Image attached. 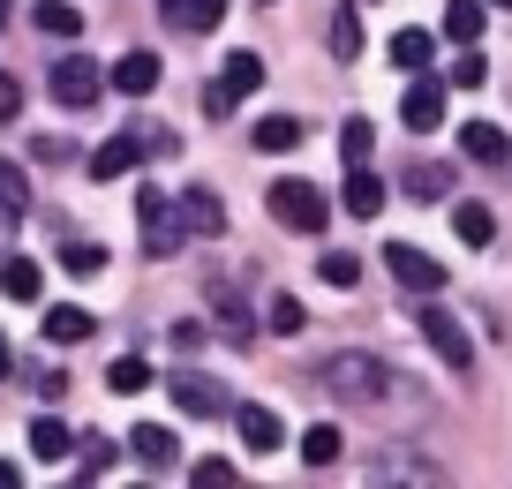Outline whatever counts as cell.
<instances>
[{
    "label": "cell",
    "instance_id": "obj_1",
    "mask_svg": "<svg viewBox=\"0 0 512 489\" xmlns=\"http://www.w3.org/2000/svg\"><path fill=\"white\" fill-rule=\"evenodd\" d=\"M317 384H324L332 399H354V407H384V399H400V377H392V369H384L377 354H362V347L324 354Z\"/></svg>",
    "mask_w": 512,
    "mask_h": 489
},
{
    "label": "cell",
    "instance_id": "obj_2",
    "mask_svg": "<svg viewBox=\"0 0 512 489\" xmlns=\"http://www.w3.org/2000/svg\"><path fill=\"white\" fill-rule=\"evenodd\" d=\"M264 211H272L287 234H324V226H332V196H324L317 181H302V174H279L272 189H264Z\"/></svg>",
    "mask_w": 512,
    "mask_h": 489
},
{
    "label": "cell",
    "instance_id": "obj_3",
    "mask_svg": "<svg viewBox=\"0 0 512 489\" xmlns=\"http://www.w3.org/2000/svg\"><path fill=\"white\" fill-rule=\"evenodd\" d=\"M136 226H144V256H174L189 241V219H181V196H166L159 181L136 189Z\"/></svg>",
    "mask_w": 512,
    "mask_h": 489
},
{
    "label": "cell",
    "instance_id": "obj_4",
    "mask_svg": "<svg viewBox=\"0 0 512 489\" xmlns=\"http://www.w3.org/2000/svg\"><path fill=\"white\" fill-rule=\"evenodd\" d=\"M249 91H264V61H256V53H226L219 83H211V98H204V113H211V121H226Z\"/></svg>",
    "mask_w": 512,
    "mask_h": 489
},
{
    "label": "cell",
    "instance_id": "obj_5",
    "mask_svg": "<svg viewBox=\"0 0 512 489\" xmlns=\"http://www.w3.org/2000/svg\"><path fill=\"white\" fill-rule=\"evenodd\" d=\"M384 271H392V279L407 286V294H445V264H437V256H422L415 241H384Z\"/></svg>",
    "mask_w": 512,
    "mask_h": 489
},
{
    "label": "cell",
    "instance_id": "obj_6",
    "mask_svg": "<svg viewBox=\"0 0 512 489\" xmlns=\"http://www.w3.org/2000/svg\"><path fill=\"white\" fill-rule=\"evenodd\" d=\"M53 98H61L68 113H83V106H98L106 98V68L91 61V53H68L61 68H53Z\"/></svg>",
    "mask_w": 512,
    "mask_h": 489
},
{
    "label": "cell",
    "instance_id": "obj_7",
    "mask_svg": "<svg viewBox=\"0 0 512 489\" xmlns=\"http://www.w3.org/2000/svg\"><path fill=\"white\" fill-rule=\"evenodd\" d=\"M422 339H430V347L445 354V369H475V339H467V324H460V316L422 309Z\"/></svg>",
    "mask_w": 512,
    "mask_h": 489
},
{
    "label": "cell",
    "instance_id": "obj_8",
    "mask_svg": "<svg viewBox=\"0 0 512 489\" xmlns=\"http://www.w3.org/2000/svg\"><path fill=\"white\" fill-rule=\"evenodd\" d=\"M128 452H136V467L166 474V467H174V459H181V437H174V429H166V422H136V429H128Z\"/></svg>",
    "mask_w": 512,
    "mask_h": 489
},
{
    "label": "cell",
    "instance_id": "obj_9",
    "mask_svg": "<svg viewBox=\"0 0 512 489\" xmlns=\"http://www.w3.org/2000/svg\"><path fill=\"white\" fill-rule=\"evenodd\" d=\"M106 83H113L121 98H151V91H159V53H144V46H136V53H121Z\"/></svg>",
    "mask_w": 512,
    "mask_h": 489
},
{
    "label": "cell",
    "instance_id": "obj_10",
    "mask_svg": "<svg viewBox=\"0 0 512 489\" xmlns=\"http://www.w3.org/2000/svg\"><path fill=\"white\" fill-rule=\"evenodd\" d=\"M181 219H189L196 241H219V234H226V204L204 189V181H196V189H181Z\"/></svg>",
    "mask_w": 512,
    "mask_h": 489
},
{
    "label": "cell",
    "instance_id": "obj_11",
    "mask_svg": "<svg viewBox=\"0 0 512 489\" xmlns=\"http://www.w3.org/2000/svg\"><path fill=\"white\" fill-rule=\"evenodd\" d=\"M166 399H174L181 414H196V422H204V414H226V392L211 377H166Z\"/></svg>",
    "mask_w": 512,
    "mask_h": 489
},
{
    "label": "cell",
    "instance_id": "obj_12",
    "mask_svg": "<svg viewBox=\"0 0 512 489\" xmlns=\"http://www.w3.org/2000/svg\"><path fill=\"white\" fill-rule=\"evenodd\" d=\"M83 166H91V181H128L136 166H144V151H136V136H113V143H98Z\"/></svg>",
    "mask_w": 512,
    "mask_h": 489
},
{
    "label": "cell",
    "instance_id": "obj_13",
    "mask_svg": "<svg viewBox=\"0 0 512 489\" xmlns=\"http://www.w3.org/2000/svg\"><path fill=\"white\" fill-rule=\"evenodd\" d=\"M400 121H407V128H415V136H430V128H437V121H445V83H430V76H422V83H415V91H407V98H400Z\"/></svg>",
    "mask_w": 512,
    "mask_h": 489
},
{
    "label": "cell",
    "instance_id": "obj_14",
    "mask_svg": "<svg viewBox=\"0 0 512 489\" xmlns=\"http://www.w3.org/2000/svg\"><path fill=\"white\" fill-rule=\"evenodd\" d=\"M234 429H241V444H249V452H279V437H287V422H279L272 407H234Z\"/></svg>",
    "mask_w": 512,
    "mask_h": 489
},
{
    "label": "cell",
    "instance_id": "obj_15",
    "mask_svg": "<svg viewBox=\"0 0 512 489\" xmlns=\"http://www.w3.org/2000/svg\"><path fill=\"white\" fill-rule=\"evenodd\" d=\"M460 151L475 158V166H505V158H512V136H505L497 121H467V128H460Z\"/></svg>",
    "mask_w": 512,
    "mask_h": 489
},
{
    "label": "cell",
    "instance_id": "obj_16",
    "mask_svg": "<svg viewBox=\"0 0 512 489\" xmlns=\"http://www.w3.org/2000/svg\"><path fill=\"white\" fill-rule=\"evenodd\" d=\"M91 332H98L91 309H76V301H53V309H46V339H53V347H83Z\"/></svg>",
    "mask_w": 512,
    "mask_h": 489
},
{
    "label": "cell",
    "instance_id": "obj_17",
    "mask_svg": "<svg viewBox=\"0 0 512 489\" xmlns=\"http://www.w3.org/2000/svg\"><path fill=\"white\" fill-rule=\"evenodd\" d=\"M430 61H437V38H430V31H415V23H407V31H392V68L422 76Z\"/></svg>",
    "mask_w": 512,
    "mask_h": 489
},
{
    "label": "cell",
    "instance_id": "obj_18",
    "mask_svg": "<svg viewBox=\"0 0 512 489\" xmlns=\"http://www.w3.org/2000/svg\"><path fill=\"white\" fill-rule=\"evenodd\" d=\"M452 234H460L467 249H490L497 241V211L490 204H452Z\"/></svg>",
    "mask_w": 512,
    "mask_h": 489
},
{
    "label": "cell",
    "instance_id": "obj_19",
    "mask_svg": "<svg viewBox=\"0 0 512 489\" xmlns=\"http://www.w3.org/2000/svg\"><path fill=\"white\" fill-rule=\"evenodd\" d=\"M384 211V181L369 166H347V219H377Z\"/></svg>",
    "mask_w": 512,
    "mask_h": 489
},
{
    "label": "cell",
    "instance_id": "obj_20",
    "mask_svg": "<svg viewBox=\"0 0 512 489\" xmlns=\"http://www.w3.org/2000/svg\"><path fill=\"white\" fill-rule=\"evenodd\" d=\"M0 294L8 301H38L46 294V271H38L31 256H8V264H0Z\"/></svg>",
    "mask_w": 512,
    "mask_h": 489
},
{
    "label": "cell",
    "instance_id": "obj_21",
    "mask_svg": "<svg viewBox=\"0 0 512 489\" xmlns=\"http://www.w3.org/2000/svg\"><path fill=\"white\" fill-rule=\"evenodd\" d=\"M407 196H415V204H437V196H452V166H437V158L407 166Z\"/></svg>",
    "mask_w": 512,
    "mask_h": 489
},
{
    "label": "cell",
    "instance_id": "obj_22",
    "mask_svg": "<svg viewBox=\"0 0 512 489\" xmlns=\"http://www.w3.org/2000/svg\"><path fill=\"white\" fill-rule=\"evenodd\" d=\"M339 452H347V437H339V422H309V429H302V459H309V467H332Z\"/></svg>",
    "mask_w": 512,
    "mask_h": 489
},
{
    "label": "cell",
    "instance_id": "obj_23",
    "mask_svg": "<svg viewBox=\"0 0 512 489\" xmlns=\"http://www.w3.org/2000/svg\"><path fill=\"white\" fill-rule=\"evenodd\" d=\"M211 309H219L226 339H249V301H241V294H234L226 279H211Z\"/></svg>",
    "mask_w": 512,
    "mask_h": 489
},
{
    "label": "cell",
    "instance_id": "obj_24",
    "mask_svg": "<svg viewBox=\"0 0 512 489\" xmlns=\"http://www.w3.org/2000/svg\"><path fill=\"white\" fill-rule=\"evenodd\" d=\"M31 23H38V38H76V31H83V16L68 8V0H38Z\"/></svg>",
    "mask_w": 512,
    "mask_h": 489
},
{
    "label": "cell",
    "instance_id": "obj_25",
    "mask_svg": "<svg viewBox=\"0 0 512 489\" xmlns=\"http://www.w3.org/2000/svg\"><path fill=\"white\" fill-rule=\"evenodd\" d=\"M482 8H490V0H445V38L475 46V38H482Z\"/></svg>",
    "mask_w": 512,
    "mask_h": 489
},
{
    "label": "cell",
    "instance_id": "obj_26",
    "mask_svg": "<svg viewBox=\"0 0 512 489\" xmlns=\"http://www.w3.org/2000/svg\"><path fill=\"white\" fill-rule=\"evenodd\" d=\"M0 219H31V174L0 166Z\"/></svg>",
    "mask_w": 512,
    "mask_h": 489
},
{
    "label": "cell",
    "instance_id": "obj_27",
    "mask_svg": "<svg viewBox=\"0 0 512 489\" xmlns=\"http://www.w3.org/2000/svg\"><path fill=\"white\" fill-rule=\"evenodd\" d=\"M294 143H302V121H294V113H264V121H256V151H294Z\"/></svg>",
    "mask_w": 512,
    "mask_h": 489
},
{
    "label": "cell",
    "instance_id": "obj_28",
    "mask_svg": "<svg viewBox=\"0 0 512 489\" xmlns=\"http://www.w3.org/2000/svg\"><path fill=\"white\" fill-rule=\"evenodd\" d=\"M68 444H76V437H68V422H53V414H38V422H31V452L38 459H68Z\"/></svg>",
    "mask_w": 512,
    "mask_h": 489
},
{
    "label": "cell",
    "instance_id": "obj_29",
    "mask_svg": "<svg viewBox=\"0 0 512 489\" xmlns=\"http://www.w3.org/2000/svg\"><path fill=\"white\" fill-rule=\"evenodd\" d=\"M106 384H113V392H144V384H151V362H144V354H121V362L106 369Z\"/></svg>",
    "mask_w": 512,
    "mask_h": 489
},
{
    "label": "cell",
    "instance_id": "obj_30",
    "mask_svg": "<svg viewBox=\"0 0 512 489\" xmlns=\"http://www.w3.org/2000/svg\"><path fill=\"white\" fill-rule=\"evenodd\" d=\"M332 53H339V61L362 53V16H354V8H339V16H332Z\"/></svg>",
    "mask_w": 512,
    "mask_h": 489
},
{
    "label": "cell",
    "instance_id": "obj_31",
    "mask_svg": "<svg viewBox=\"0 0 512 489\" xmlns=\"http://www.w3.org/2000/svg\"><path fill=\"white\" fill-rule=\"evenodd\" d=\"M317 279H324V286H339V294H347V286H354V279H362V264H354V256H347V249H324V264H317Z\"/></svg>",
    "mask_w": 512,
    "mask_h": 489
},
{
    "label": "cell",
    "instance_id": "obj_32",
    "mask_svg": "<svg viewBox=\"0 0 512 489\" xmlns=\"http://www.w3.org/2000/svg\"><path fill=\"white\" fill-rule=\"evenodd\" d=\"M61 264L76 271V279H91V271H106V249H98V241H68V249H61Z\"/></svg>",
    "mask_w": 512,
    "mask_h": 489
},
{
    "label": "cell",
    "instance_id": "obj_33",
    "mask_svg": "<svg viewBox=\"0 0 512 489\" xmlns=\"http://www.w3.org/2000/svg\"><path fill=\"white\" fill-rule=\"evenodd\" d=\"M189 482H196V489H234L241 474H234V459H196V467H189Z\"/></svg>",
    "mask_w": 512,
    "mask_h": 489
},
{
    "label": "cell",
    "instance_id": "obj_34",
    "mask_svg": "<svg viewBox=\"0 0 512 489\" xmlns=\"http://www.w3.org/2000/svg\"><path fill=\"white\" fill-rule=\"evenodd\" d=\"M369 143H377V128H369V121H347V128H339V158H347V166H362Z\"/></svg>",
    "mask_w": 512,
    "mask_h": 489
},
{
    "label": "cell",
    "instance_id": "obj_35",
    "mask_svg": "<svg viewBox=\"0 0 512 489\" xmlns=\"http://www.w3.org/2000/svg\"><path fill=\"white\" fill-rule=\"evenodd\" d=\"M482 76H490V61H482V53H475V46H467V53H460V61H452V91H475V83H482Z\"/></svg>",
    "mask_w": 512,
    "mask_h": 489
},
{
    "label": "cell",
    "instance_id": "obj_36",
    "mask_svg": "<svg viewBox=\"0 0 512 489\" xmlns=\"http://www.w3.org/2000/svg\"><path fill=\"white\" fill-rule=\"evenodd\" d=\"M264 316H272V332H302V301H294V294H272Z\"/></svg>",
    "mask_w": 512,
    "mask_h": 489
},
{
    "label": "cell",
    "instance_id": "obj_37",
    "mask_svg": "<svg viewBox=\"0 0 512 489\" xmlns=\"http://www.w3.org/2000/svg\"><path fill=\"white\" fill-rule=\"evenodd\" d=\"M106 467H113V444H106V437H91V444H83V482H98Z\"/></svg>",
    "mask_w": 512,
    "mask_h": 489
},
{
    "label": "cell",
    "instance_id": "obj_38",
    "mask_svg": "<svg viewBox=\"0 0 512 489\" xmlns=\"http://www.w3.org/2000/svg\"><path fill=\"white\" fill-rule=\"evenodd\" d=\"M16 113H23V83L0 68V121H16Z\"/></svg>",
    "mask_w": 512,
    "mask_h": 489
},
{
    "label": "cell",
    "instance_id": "obj_39",
    "mask_svg": "<svg viewBox=\"0 0 512 489\" xmlns=\"http://www.w3.org/2000/svg\"><path fill=\"white\" fill-rule=\"evenodd\" d=\"M219 16H226V0H189V23H196V31H219Z\"/></svg>",
    "mask_w": 512,
    "mask_h": 489
},
{
    "label": "cell",
    "instance_id": "obj_40",
    "mask_svg": "<svg viewBox=\"0 0 512 489\" xmlns=\"http://www.w3.org/2000/svg\"><path fill=\"white\" fill-rule=\"evenodd\" d=\"M136 151H174V128H136Z\"/></svg>",
    "mask_w": 512,
    "mask_h": 489
},
{
    "label": "cell",
    "instance_id": "obj_41",
    "mask_svg": "<svg viewBox=\"0 0 512 489\" xmlns=\"http://www.w3.org/2000/svg\"><path fill=\"white\" fill-rule=\"evenodd\" d=\"M159 16H189V0H159Z\"/></svg>",
    "mask_w": 512,
    "mask_h": 489
},
{
    "label": "cell",
    "instance_id": "obj_42",
    "mask_svg": "<svg viewBox=\"0 0 512 489\" xmlns=\"http://www.w3.org/2000/svg\"><path fill=\"white\" fill-rule=\"evenodd\" d=\"M8 369H16V354H8V332H0V377H8Z\"/></svg>",
    "mask_w": 512,
    "mask_h": 489
},
{
    "label": "cell",
    "instance_id": "obj_43",
    "mask_svg": "<svg viewBox=\"0 0 512 489\" xmlns=\"http://www.w3.org/2000/svg\"><path fill=\"white\" fill-rule=\"evenodd\" d=\"M16 482H23V474H16V467H8V459H0V489H16Z\"/></svg>",
    "mask_w": 512,
    "mask_h": 489
},
{
    "label": "cell",
    "instance_id": "obj_44",
    "mask_svg": "<svg viewBox=\"0 0 512 489\" xmlns=\"http://www.w3.org/2000/svg\"><path fill=\"white\" fill-rule=\"evenodd\" d=\"M8 16H16V0H0V31H8Z\"/></svg>",
    "mask_w": 512,
    "mask_h": 489
},
{
    "label": "cell",
    "instance_id": "obj_45",
    "mask_svg": "<svg viewBox=\"0 0 512 489\" xmlns=\"http://www.w3.org/2000/svg\"><path fill=\"white\" fill-rule=\"evenodd\" d=\"M490 8H512V0H490Z\"/></svg>",
    "mask_w": 512,
    "mask_h": 489
}]
</instances>
